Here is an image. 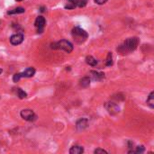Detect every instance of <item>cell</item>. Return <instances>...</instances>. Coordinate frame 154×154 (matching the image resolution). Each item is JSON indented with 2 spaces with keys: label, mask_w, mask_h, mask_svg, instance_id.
I'll return each instance as SVG.
<instances>
[{
  "label": "cell",
  "mask_w": 154,
  "mask_h": 154,
  "mask_svg": "<svg viewBox=\"0 0 154 154\" xmlns=\"http://www.w3.org/2000/svg\"><path fill=\"white\" fill-rule=\"evenodd\" d=\"M138 44H139V39L137 37L128 38L122 44H120L117 47V51L122 55L129 54L137 49Z\"/></svg>",
  "instance_id": "1"
},
{
  "label": "cell",
  "mask_w": 154,
  "mask_h": 154,
  "mask_svg": "<svg viewBox=\"0 0 154 154\" xmlns=\"http://www.w3.org/2000/svg\"><path fill=\"white\" fill-rule=\"evenodd\" d=\"M71 35H72L73 40L75 41V42L78 43V44H81V43L85 42L86 41H87L88 37H89L88 32H86L84 29H82L78 26L74 27L72 29Z\"/></svg>",
  "instance_id": "2"
},
{
  "label": "cell",
  "mask_w": 154,
  "mask_h": 154,
  "mask_svg": "<svg viewBox=\"0 0 154 154\" xmlns=\"http://www.w3.org/2000/svg\"><path fill=\"white\" fill-rule=\"evenodd\" d=\"M50 47H51V49H54V50H62L68 53H71L73 50L72 43L67 40H60V42L51 43Z\"/></svg>",
  "instance_id": "3"
},
{
  "label": "cell",
  "mask_w": 154,
  "mask_h": 154,
  "mask_svg": "<svg viewBox=\"0 0 154 154\" xmlns=\"http://www.w3.org/2000/svg\"><path fill=\"white\" fill-rule=\"evenodd\" d=\"M20 114L23 119H24L25 121H28V122L34 121V120H36V117H37L36 114H34V112L31 109H24L21 111Z\"/></svg>",
  "instance_id": "4"
},
{
  "label": "cell",
  "mask_w": 154,
  "mask_h": 154,
  "mask_svg": "<svg viewBox=\"0 0 154 154\" xmlns=\"http://www.w3.org/2000/svg\"><path fill=\"white\" fill-rule=\"evenodd\" d=\"M46 21L43 16H38L35 22H34V25H35L36 29H37V32L38 33H42L44 30V26H45Z\"/></svg>",
  "instance_id": "5"
},
{
  "label": "cell",
  "mask_w": 154,
  "mask_h": 154,
  "mask_svg": "<svg viewBox=\"0 0 154 154\" xmlns=\"http://www.w3.org/2000/svg\"><path fill=\"white\" fill-rule=\"evenodd\" d=\"M106 108H107V110L108 111V113L110 114H116L120 111L119 106L116 104V103H114V102L107 103V104H106Z\"/></svg>",
  "instance_id": "6"
},
{
  "label": "cell",
  "mask_w": 154,
  "mask_h": 154,
  "mask_svg": "<svg viewBox=\"0 0 154 154\" xmlns=\"http://www.w3.org/2000/svg\"><path fill=\"white\" fill-rule=\"evenodd\" d=\"M24 41V34L23 33H16L10 37V42L13 45H19Z\"/></svg>",
  "instance_id": "7"
},
{
  "label": "cell",
  "mask_w": 154,
  "mask_h": 154,
  "mask_svg": "<svg viewBox=\"0 0 154 154\" xmlns=\"http://www.w3.org/2000/svg\"><path fill=\"white\" fill-rule=\"evenodd\" d=\"M88 125H89V120L87 118H81V119H79L78 121L77 122V124H76L77 130H78V131L85 130L86 128L88 127Z\"/></svg>",
  "instance_id": "8"
},
{
  "label": "cell",
  "mask_w": 154,
  "mask_h": 154,
  "mask_svg": "<svg viewBox=\"0 0 154 154\" xmlns=\"http://www.w3.org/2000/svg\"><path fill=\"white\" fill-rule=\"evenodd\" d=\"M34 74H35V70H34V68L30 67V68H27L24 71L21 72L20 76H21V78H32L34 76Z\"/></svg>",
  "instance_id": "9"
},
{
  "label": "cell",
  "mask_w": 154,
  "mask_h": 154,
  "mask_svg": "<svg viewBox=\"0 0 154 154\" xmlns=\"http://www.w3.org/2000/svg\"><path fill=\"white\" fill-rule=\"evenodd\" d=\"M89 75H90V78L93 79V80H96V81H100L102 80L103 78H105V74L102 73V72H97V71H90L89 72Z\"/></svg>",
  "instance_id": "10"
},
{
  "label": "cell",
  "mask_w": 154,
  "mask_h": 154,
  "mask_svg": "<svg viewBox=\"0 0 154 154\" xmlns=\"http://www.w3.org/2000/svg\"><path fill=\"white\" fill-rule=\"evenodd\" d=\"M90 82H91V79L89 77H85V78H82L79 81V85L80 87L82 88H88L90 86Z\"/></svg>",
  "instance_id": "11"
},
{
  "label": "cell",
  "mask_w": 154,
  "mask_h": 154,
  "mask_svg": "<svg viewBox=\"0 0 154 154\" xmlns=\"http://www.w3.org/2000/svg\"><path fill=\"white\" fill-rule=\"evenodd\" d=\"M84 152V149L83 147L81 146H78V145H75L73 147L71 148L70 150V153L71 154H81Z\"/></svg>",
  "instance_id": "12"
},
{
  "label": "cell",
  "mask_w": 154,
  "mask_h": 154,
  "mask_svg": "<svg viewBox=\"0 0 154 154\" xmlns=\"http://www.w3.org/2000/svg\"><path fill=\"white\" fill-rule=\"evenodd\" d=\"M147 105L150 107V108H154V92L151 91L150 94L148 96L147 99Z\"/></svg>",
  "instance_id": "13"
},
{
  "label": "cell",
  "mask_w": 154,
  "mask_h": 154,
  "mask_svg": "<svg viewBox=\"0 0 154 154\" xmlns=\"http://www.w3.org/2000/svg\"><path fill=\"white\" fill-rule=\"evenodd\" d=\"M86 62L92 67H95L97 65V60L93 56H87V58H86Z\"/></svg>",
  "instance_id": "14"
},
{
  "label": "cell",
  "mask_w": 154,
  "mask_h": 154,
  "mask_svg": "<svg viewBox=\"0 0 154 154\" xmlns=\"http://www.w3.org/2000/svg\"><path fill=\"white\" fill-rule=\"evenodd\" d=\"M24 8H23V7H16V8H14V9H13V10H10V11H8L7 12V14H23V13H24Z\"/></svg>",
  "instance_id": "15"
},
{
  "label": "cell",
  "mask_w": 154,
  "mask_h": 154,
  "mask_svg": "<svg viewBox=\"0 0 154 154\" xmlns=\"http://www.w3.org/2000/svg\"><path fill=\"white\" fill-rule=\"evenodd\" d=\"M76 4L74 2V0H67V4L65 5V8L66 9H74L76 7Z\"/></svg>",
  "instance_id": "16"
},
{
  "label": "cell",
  "mask_w": 154,
  "mask_h": 154,
  "mask_svg": "<svg viewBox=\"0 0 154 154\" xmlns=\"http://www.w3.org/2000/svg\"><path fill=\"white\" fill-rule=\"evenodd\" d=\"M74 2H75L76 6L78 7H84L88 3L87 0H74Z\"/></svg>",
  "instance_id": "17"
},
{
  "label": "cell",
  "mask_w": 154,
  "mask_h": 154,
  "mask_svg": "<svg viewBox=\"0 0 154 154\" xmlns=\"http://www.w3.org/2000/svg\"><path fill=\"white\" fill-rule=\"evenodd\" d=\"M106 65L107 67H110V66L113 65V56H112L111 53H108V54H107V60H106Z\"/></svg>",
  "instance_id": "18"
},
{
  "label": "cell",
  "mask_w": 154,
  "mask_h": 154,
  "mask_svg": "<svg viewBox=\"0 0 154 154\" xmlns=\"http://www.w3.org/2000/svg\"><path fill=\"white\" fill-rule=\"evenodd\" d=\"M16 91H17V96H18V97L20 99H24V98H25L27 96V94L24 90H22L21 89H17Z\"/></svg>",
  "instance_id": "19"
},
{
  "label": "cell",
  "mask_w": 154,
  "mask_h": 154,
  "mask_svg": "<svg viewBox=\"0 0 154 154\" xmlns=\"http://www.w3.org/2000/svg\"><path fill=\"white\" fill-rule=\"evenodd\" d=\"M144 150H145V148H144V146H138V147H136V149L133 150V153H142V152H144Z\"/></svg>",
  "instance_id": "20"
},
{
  "label": "cell",
  "mask_w": 154,
  "mask_h": 154,
  "mask_svg": "<svg viewBox=\"0 0 154 154\" xmlns=\"http://www.w3.org/2000/svg\"><path fill=\"white\" fill-rule=\"evenodd\" d=\"M21 78H21V76H20V73H16V74H14V77H13V81H14V82H17V81H19Z\"/></svg>",
  "instance_id": "21"
},
{
  "label": "cell",
  "mask_w": 154,
  "mask_h": 154,
  "mask_svg": "<svg viewBox=\"0 0 154 154\" xmlns=\"http://www.w3.org/2000/svg\"><path fill=\"white\" fill-rule=\"evenodd\" d=\"M96 154H99V153H102V154H104V153H107V150H103V149H96V150H95V151H94Z\"/></svg>",
  "instance_id": "22"
},
{
  "label": "cell",
  "mask_w": 154,
  "mask_h": 154,
  "mask_svg": "<svg viewBox=\"0 0 154 154\" xmlns=\"http://www.w3.org/2000/svg\"><path fill=\"white\" fill-rule=\"evenodd\" d=\"M94 1L97 4V5H103V4H105L107 0H94Z\"/></svg>",
  "instance_id": "23"
},
{
  "label": "cell",
  "mask_w": 154,
  "mask_h": 154,
  "mask_svg": "<svg viewBox=\"0 0 154 154\" xmlns=\"http://www.w3.org/2000/svg\"><path fill=\"white\" fill-rule=\"evenodd\" d=\"M3 72V70H2V68H0V74H1Z\"/></svg>",
  "instance_id": "24"
},
{
  "label": "cell",
  "mask_w": 154,
  "mask_h": 154,
  "mask_svg": "<svg viewBox=\"0 0 154 154\" xmlns=\"http://www.w3.org/2000/svg\"><path fill=\"white\" fill-rule=\"evenodd\" d=\"M16 1H23V0H16Z\"/></svg>",
  "instance_id": "25"
}]
</instances>
